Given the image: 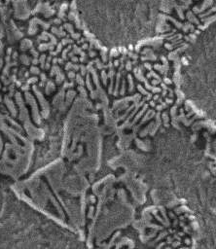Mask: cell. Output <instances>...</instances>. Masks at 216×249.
I'll return each mask as SVG.
<instances>
[{"instance_id":"cell-1","label":"cell","mask_w":216,"mask_h":249,"mask_svg":"<svg viewBox=\"0 0 216 249\" xmlns=\"http://www.w3.org/2000/svg\"><path fill=\"white\" fill-rule=\"evenodd\" d=\"M169 0H74L88 33L108 49H125L154 38L162 29Z\"/></svg>"},{"instance_id":"cell-2","label":"cell","mask_w":216,"mask_h":249,"mask_svg":"<svg viewBox=\"0 0 216 249\" xmlns=\"http://www.w3.org/2000/svg\"><path fill=\"white\" fill-rule=\"evenodd\" d=\"M70 233L0 186V248L65 247Z\"/></svg>"}]
</instances>
